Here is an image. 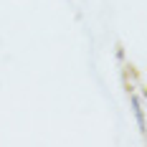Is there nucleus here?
<instances>
[{
  "instance_id": "obj_1",
  "label": "nucleus",
  "mask_w": 147,
  "mask_h": 147,
  "mask_svg": "<svg viewBox=\"0 0 147 147\" xmlns=\"http://www.w3.org/2000/svg\"><path fill=\"white\" fill-rule=\"evenodd\" d=\"M134 114H137V122H140V129H145V99L142 94H134Z\"/></svg>"
}]
</instances>
